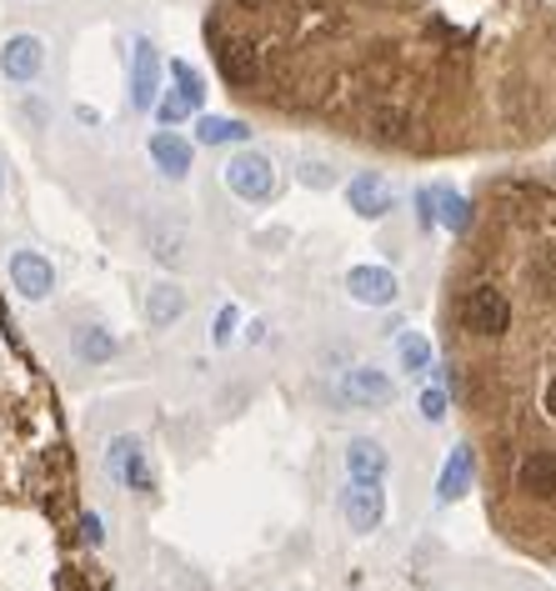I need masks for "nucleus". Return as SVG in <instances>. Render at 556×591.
<instances>
[{
	"label": "nucleus",
	"mask_w": 556,
	"mask_h": 591,
	"mask_svg": "<svg viewBox=\"0 0 556 591\" xmlns=\"http://www.w3.org/2000/svg\"><path fill=\"white\" fill-rule=\"evenodd\" d=\"M511 296L501 291L497 281H472L456 301V321H462V332L472 341H501L511 332Z\"/></svg>",
	"instance_id": "obj_1"
},
{
	"label": "nucleus",
	"mask_w": 556,
	"mask_h": 591,
	"mask_svg": "<svg viewBox=\"0 0 556 591\" xmlns=\"http://www.w3.org/2000/svg\"><path fill=\"white\" fill-rule=\"evenodd\" d=\"M225 186H231V196H241V201H271V196H276L271 155L236 151V155H231V166H225Z\"/></svg>",
	"instance_id": "obj_2"
},
{
	"label": "nucleus",
	"mask_w": 556,
	"mask_h": 591,
	"mask_svg": "<svg viewBox=\"0 0 556 591\" xmlns=\"http://www.w3.org/2000/svg\"><path fill=\"white\" fill-rule=\"evenodd\" d=\"M391 396H396V386H391V376L386 371H377V367H351L341 376V386H336V402L356 406V412H367V406H386Z\"/></svg>",
	"instance_id": "obj_3"
},
{
	"label": "nucleus",
	"mask_w": 556,
	"mask_h": 591,
	"mask_svg": "<svg viewBox=\"0 0 556 591\" xmlns=\"http://www.w3.org/2000/svg\"><path fill=\"white\" fill-rule=\"evenodd\" d=\"M155 95H161V50L151 40H136V50H130V106L151 111Z\"/></svg>",
	"instance_id": "obj_4"
},
{
	"label": "nucleus",
	"mask_w": 556,
	"mask_h": 591,
	"mask_svg": "<svg viewBox=\"0 0 556 591\" xmlns=\"http://www.w3.org/2000/svg\"><path fill=\"white\" fill-rule=\"evenodd\" d=\"M341 511H346V526H351V532H361V536L377 532L381 517H386V491H381V482H351Z\"/></svg>",
	"instance_id": "obj_5"
},
{
	"label": "nucleus",
	"mask_w": 556,
	"mask_h": 591,
	"mask_svg": "<svg viewBox=\"0 0 556 591\" xmlns=\"http://www.w3.org/2000/svg\"><path fill=\"white\" fill-rule=\"evenodd\" d=\"M40 66H46V40L40 36H11L0 46V71H5V81H15V85L36 81Z\"/></svg>",
	"instance_id": "obj_6"
},
{
	"label": "nucleus",
	"mask_w": 556,
	"mask_h": 591,
	"mask_svg": "<svg viewBox=\"0 0 556 591\" xmlns=\"http://www.w3.org/2000/svg\"><path fill=\"white\" fill-rule=\"evenodd\" d=\"M11 286L25 296V301H46L56 291V271L40 251H15L11 256Z\"/></svg>",
	"instance_id": "obj_7"
},
{
	"label": "nucleus",
	"mask_w": 556,
	"mask_h": 591,
	"mask_svg": "<svg viewBox=\"0 0 556 591\" xmlns=\"http://www.w3.org/2000/svg\"><path fill=\"white\" fill-rule=\"evenodd\" d=\"M346 291L356 306H391L396 301V276L386 266H351L346 271Z\"/></svg>",
	"instance_id": "obj_8"
},
{
	"label": "nucleus",
	"mask_w": 556,
	"mask_h": 591,
	"mask_svg": "<svg viewBox=\"0 0 556 591\" xmlns=\"http://www.w3.org/2000/svg\"><path fill=\"white\" fill-rule=\"evenodd\" d=\"M346 201H351L356 216H367V221H381V216L391 211V186L386 176H377V171H361V176H351V186H346Z\"/></svg>",
	"instance_id": "obj_9"
},
{
	"label": "nucleus",
	"mask_w": 556,
	"mask_h": 591,
	"mask_svg": "<svg viewBox=\"0 0 556 591\" xmlns=\"http://www.w3.org/2000/svg\"><path fill=\"white\" fill-rule=\"evenodd\" d=\"M111 472H116V482H126L130 491H151V462H146V451L136 437L111 441Z\"/></svg>",
	"instance_id": "obj_10"
},
{
	"label": "nucleus",
	"mask_w": 556,
	"mask_h": 591,
	"mask_svg": "<svg viewBox=\"0 0 556 591\" xmlns=\"http://www.w3.org/2000/svg\"><path fill=\"white\" fill-rule=\"evenodd\" d=\"M151 161L166 171L171 181H181L190 171V141L186 136H176V130H155L151 136Z\"/></svg>",
	"instance_id": "obj_11"
},
{
	"label": "nucleus",
	"mask_w": 556,
	"mask_h": 591,
	"mask_svg": "<svg viewBox=\"0 0 556 591\" xmlns=\"http://www.w3.org/2000/svg\"><path fill=\"white\" fill-rule=\"evenodd\" d=\"M346 472H351V482H381V476H386V451H381V441L356 437L351 447H346Z\"/></svg>",
	"instance_id": "obj_12"
},
{
	"label": "nucleus",
	"mask_w": 556,
	"mask_h": 591,
	"mask_svg": "<svg viewBox=\"0 0 556 591\" xmlns=\"http://www.w3.org/2000/svg\"><path fill=\"white\" fill-rule=\"evenodd\" d=\"M472 472H476V462H472V447H456L447 456V466H441V482H437V497L441 501H462L466 491H472Z\"/></svg>",
	"instance_id": "obj_13"
},
{
	"label": "nucleus",
	"mask_w": 556,
	"mask_h": 591,
	"mask_svg": "<svg viewBox=\"0 0 556 591\" xmlns=\"http://www.w3.org/2000/svg\"><path fill=\"white\" fill-rule=\"evenodd\" d=\"M431 216H437V225L456 231V236L472 225V206H466V196H456L451 186H431Z\"/></svg>",
	"instance_id": "obj_14"
},
{
	"label": "nucleus",
	"mask_w": 556,
	"mask_h": 591,
	"mask_svg": "<svg viewBox=\"0 0 556 591\" xmlns=\"http://www.w3.org/2000/svg\"><path fill=\"white\" fill-rule=\"evenodd\" d=\"M181 311H186V291H181L176 281L151 286V296H146V316H151V326H171V321H181Z\"/></svg>",
	"instance_id": "obj_15"
},
{
	"label": "nucleus",
	"mask_w": 556,
	"mask_h": 591,
	"mask_svg": "<svg viewBox=\"0 0 556 591\" xmlns=\"http://www.w3.org/2000/svg\"><path fill=\"white\" fill-rule=\"evenodd\" d=\"M196 141H201V146L251 141V126H246V120H231V116H201V120H196Z\"/></svg>",
	"instance_id": "obj_16"
},
{
	"label": "nucleus",
	"mask_w": 556,
	"mask_h": 591,
	"mask_svg": "<svg viewBox=\"0 0 556 591\" xmlns=\"http://www.w3.org/2000/svg\"><path fill=\"white\" fill-rule=\"evenodd\" d=\"M396 361H402L406 371H431V341L421 332H402L396 336Z\"/></svg>",
	"instance_id": "obj_17"
},
{
	"label": "nucleus",
	"mask_w": 556,
	"mask_h": 591,
	"mask_svg": "<svg viewBox=\"0 0 556 591\" xmlns=\"http://www.w3.org/2000/svg\"><path fill=\"white\" fill-rule=\"evenodd\" d=\"M76 356H81V361H111V356H116V341H111V332H101V326H85V332L76 336Z\"/></svg>",
	"instance_id": "obj_18"
},
{
	"label": "nucleus",
	"mask_w": 556,
	"mask_h": 591,
	"mask_svg": "<svg viewBox=\"0 0 556 591\" xmlns=\"http://www.w3.org/2000/svg\"><path fill=\"white\" fill-rule=\"evenodd\" d=\"M171 81H176V91L190 101V111H201V101H206V85H201V76L190 71L186 60H171Z\"/></svg>",
	"instance_id": "obj_19"
},
{
	"label": "nucleus",
	"mask_w": 556,
	"mask_h": 591,
	"mask_svg": "<svg viewBox=\"0 0 556 591\" xmlns=\"http://www.w3.org/2000/svg\"><path fill=\"white\" fill-rule=\"evenodd\" d=\"M155 120H161V126H181V120L190 116V101L181 91H171V95H155Z\"/></svg>",
	"instance_id": "obj_20"
},
{
	"label": "nucleus",
	"mask_w": 556,
	"mask_h": 591,
	"mask_svg": "<svg viewBox=\"0 0 556 591\" xmlns=\"http://www.w3.org/2000/svg\"><path fill=\"white\" fill-rule=\"evenodd\" d=\"M236 321H241V311L236 306H221V316H216V332H211V341L216 346H225L231 336H236Z\"/></svg>",
	"instance_id": "obj_21"
},
{
	"label": "nucleus",
	"mask_w": 556,
	"mask_h": 591,
	"mask_svg": "<svg viewBox=\"0 0 556 591\" xmlns=\"http://www.w3.org/2000/svg\"><path fill=\"white\" fill-rule=\"evenodd\" d=\"M421 416L427 421H447V391H427L421 396Z\"/></svg>",
	"instance_id": "obj_22"
},
{
	"label": "nucleus",
	"mask_w": 556,
	"mask_h": 591,
	"mask_svg": "<svg viewBox=\"0 0 556 591\" xmlns=\"http://www.w3.org/2000/svg\"><path fill=\"white\" fill-rule=\"evenodd\" d=\"M301 181H306V186H332V181H336V171H326V166H321V161H306V166H301Z\"/></svg>",
	"instance_id": "obj_23"
},
{
	"label": "nucleus",
	"mask_w": 556,
	"mask_h": 591,
	"mask_svg": "<svg viewBox=\"0 0 556 591\" xmlns=\"http://www.w3.org/2000/svg\"><path fill=\"white\" fill-rule=\"evenodd\" d=\"M416 216H421V225H437V216H431V190L416 196Z\"/></svg>",
	"instance_id": "obj_24"
},
{
	"label": "nucleus",
	"mask_w": 556,
	"mask_h": 591,
	"mask_svg": "<svg viewBox=\"0 0 556 591\" xmlns=\"http://www.w3.org/2000/svg\"><path fill=\"white\" fill-rule=\"evenodd\" d=\"M81 526H85V542H101V521H95V517H85Z\"/></svg>",
	"instance_id": "obj_25"
},
{
	"label": "nucleus",
	"mask_w": 556,
	"mask_h": 591,
	"mask_svg": "<svg viewBox=\"0 0 556 591\" xmlns=\"http://www.w3.org/2000/svg\"><path fill=\"white\" fill-rule=\"evenodd\" d=\"M0 190H5V171H0Z\"/></svg>",
	"instance_id": "obj_26"
}]
</instances>
